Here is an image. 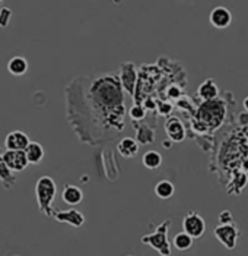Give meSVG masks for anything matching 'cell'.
Returning <instances> with one entry per match:
<instances>
[{"mask_svg":"<svg viewBox=\"0 0 248 256\" xmlns=\"http://www.w3.org/2000/svg\"><path fill=\"white\" fill-rule=\"evenodd\" d=\"M123 86L120 78L113 75H104L96 78L91 88L89 94L98 110L104 112L107 118L118 110V106H123Z\"/></svg>","mask_w":248,"mask_h":256,"instance_id":"6da1fadb","label":"cell"},{"mask_svg":"<svg viewBox=\"0 0 248 256\" xmlns=\"http://www.w3.org/2000/svg\"><path fill=\"white\" fill-rule=\"evenodd\" d=\"M57 194V186L56 182L50 176H42L35 183V198L38 204V210L47 217L54 216L53 210V202L56 199Z\"/></svg>","mask_w":248,"mask_h":256,"instance_id":"7a4b0ae2","label":"cell"},{"mask_svg":"<svg viewBox=\"0 0 248 256\" xmlns=\"http://www.w3.org/2000/svg\"><path fill=\"white\" fill-rule=\"evenodd\" d=\"M171 227V220H165L161 226H158L156 232L146 234L140 238L143 244L151 246L161 256H171V244L168 240V230Z\"/></svg>","mask_w":248,"mask_h":256,"instance_id":"3957f363","label":"cell"},{"mask_svg":"<svg viewBox=\"0 0 248 256\" xmlns=\"http://www.w3.org/2000/svg\"><path fill=\"white\" fill-rule=\"evenodd\" d=\"M199 120H202L206 126L219 128L222 120L225 118V104H222V100L216 98L212 101H203V104L199 108Z\"/></svg>","mask_w":248,"mask_h":256,"instance_id":"277c9868","label":"cell"},{"mask_svg":"<svg viewBox=\"0 0 248 256\" xmlns=\"http://www.w3.org/2000/svg\"><path fill=\"white\" fill-rule=\"evenodd\" d=\"M215 236L228 250H232V249L237 248L240 230L237 228V226L234 222L232 224H219L215 228Z\"/></svg>","mask_w":248,"mask_h":256,"instance_id":"5b68a950","label":"cell"},{"mask_svg":"<svg viewBox=\"0 0 248 256\" xmlns=\"http://www.w3.org/2000/svg\"><path fill=\"white\" fill-rule=\"evenodd\" d=\"M183 230L189 233L193 238H200L206 232V222L200 214L191 211L183 220Z\"/></svg>","mask_w":248,"mask_h":256,"instance_id":"8992f818","label":"cell"},{"mask_svg":"<svg viewBox=\"0 0 248 256\" xmlns=\"http://www.w3.org/2000/svg\"><path fill=\"white\" fill-rule=\"evenodd\" d=\"M4 162L7 164V167L13 172V173H20L23 172L29 161L26 158L25 151H15V150H4V152H1Z\"/></svg>","mask_w":248,"mask_h":256,"instance_id":"52a82bcc","label":"cell"},{"mask_svg":"<svg viewBox=\"0 0 248 256\" xmlns=\"http://www.w3.org/2000/svg\"><path fill=\"white\" fill-rule=\"evenodd\" d=\"M136 80H137V74H136V68L133 63H123L120 69V82H121L123 90L129 92L130 96L134 94Z\"/></svg>","mask_w":248,"mask_h":256,"instance_id":"ba28073f","label":"cell"},{"mask_svg":"<svg viewBox=\"0 0 248 256\" xmlns=\"http://www.w3.org/2000/svg\"><path fill=\"white\" fill-rule=\"evenodd\" d=\"M31 140L28 135L22 130H13L6 135L4 138V148L6 150H15V151H25Z\"/></svg>","mask_w":248,"mask_h":256,"instance_id":"9c48e42d","label":"cell"},{"mask_svg":"<svg viewBox=\"0 0 248 256\" xmlns=\"http://www.w3.org/2000/svg\"><path fill=\"white\" fill-rule=\"evenodd\" d=\"M209 20L213 28L216 30H225L228 28L232 22V14L229 12V9L224 6H216L209 15Z\"/></svg>","mask_w":248,"mask_h":256,"instance_id":"30bf717a","label":"cell"},{"mask_svg":"<svg viewBox=\"0 0 248 256\" xmlns=\"http://www.w3.org/2000/svg\"><path fill=\"white\" fill-rule=\"evenodd\" d=\"M53 218L58 221V222H66L72 227H82L83 222H85V217L82 212H79L77 210H67V211H54V216Z\"/></svg>","mask_w":248,"mask_h":256,"instance_id":"8fae6325","label":"cell"},{"mask_svg":"<svg viewBox=\"0 0 248 256\" xmlns=\"http://www.w3.org/2000/svg\"><path fill=\"white\" fill-rule=\"evenodd\" d=\"M165 132L172 142H183L186 139V128L178 118H170L165 122Z\"/></svg>","mask_w":248,"mask_h":256,"instance_id":"7c38bea8","label":"cell"},{"mask_svg":"<svg viewBox=\"0 0 248 256\" xmlns=\"http://www.w3.org/2000/svg\"><path fill=\"white\" fill-rule=\"evenodd\" d=\"M61 199L64 204L70 206H76L83 200V192L80 190V188H77L75 184H66L61 192Z\"/></svg>","mask_w":248,"mask_h":256,"instance_id":"4fadbf2b","label":"cell"},{"mask_svg":"<svg viewBox=\"0 0 248 256\" xmlns=\"http://www.w3.org/2000/svg\"><path fill=\"white\" fill-rule=\"evenodd\" d=\"M197 96L202 101H212V100L218 98L219 96V88L216 85L215 80L206 79L203 84H200V86L197 88Z\"/></svg>","mask_w":248,"mask_h":256,"instance_id":"5bb4252c","label":"cell"},{"mask_svg":"<svg viewBox=\"0 0 248 256\" xmlns=\"http://www.w3.org/2000/svg\"><path fill=\"white\" fill-rule=\"evenodd\" d=\"M117 150H118L121 157L134 158L139 154V142L136 139L126 136L118 142Z\"/></svg>","mask_w":248,"mask_h":256,"instance_id":"9a60e30c","label":"cell"},{"mask_svg":"<svg viewBox=\"0 0 248 256\" xmlns=\"http://www.w3.org/2000/svg\"><path fill=\"white\" fill-rule=\"evenodd\" d=\"M7 70L13 76H22L28 72V60L22 56H15L7 62Z\"/></svg>","mask_w":248,"mask_h":256,"instance_id":"2e32d148","label":"cell"},{"mask_svg":"<svg viewBox=\"0 0 248 256\" xmlns=\"http://www.w3.org/2000/svg\"><path fill=\"white\" fill-rule=\"evenodd\" d=\"M0 182L3 183L4 189H10L16 183V178H15L13 172L7 167L1 154H0Z\"/></svg>","mask_w":248,"mask_h":256,"instance_id":"e0dca14e","label":"cell"},{"mask_svg":"<svg viewBox=\"0 0 248 256\" xmlns=\"http://www.w3.org/2000/svg\"><path fill=\"white\" fill-rule=\"evenodd\" d=\"M25 154H26V158H28L29 164L37 166L44 158V148L38 142H31L28 145V148L25 150Z\"/></svg>","mask_w":248,"mask_h":256,"instance_id":"ac0fdd59","label":"cell"},{"mask_svg":"<svg viewBox=\"0 0 248 256\" xmlns=\"http://www.w3.org/2000/svg\"><path fill=\"white\" fill-rule=\"evenodd\" d=\"M175 194V186L170 180H161L155 186V195L159 199H170Z\"/></svg>","mask_w":248,"mask_h":256,"instance_id":"d6986e66","label":"cell"},{"mask_svg":"<svg viewBox=\"0 0 248 256\" xmlns=\"http://www.w3.org/2000/svg\"><path fill=\"white\" fill-rule=\"evenodd\" d=\"M142 162L148 170H156L162 166V156L158 151L151 150V151L145 152V156L142 158Z\"/></svg>","mask_w":248,"mask_h":256,"instance_id":"ffe728a7","label":"cell"},{"mask_svg":"<svg viewBox=\"0 0 248 256\" xmlns=\"http://www.w3.org/2000/svg\"><path fill=\"white\" fill-rule=\"evenodd\" d=\"M193 240H194V238H193L189 233L181 232V233H177V234H175L174 240H172V244H174V248H175L177 250L184 252V250H189L191 246H193Z\"/></svg>","mask_w":248,"mask_h":256,"instance_id":"44dd1931","label":"cell"},{"mask_svg":"<svg viewBox=\"0 0 248 256\" xmlns=\"http://www.w3.org/2000/svg\"><path fill=\"white\" fill-rule=\"evenodd\" d=\"M137 140L143 145L152 144L155 140V134L148 124H142V128H137Z\"/></svg>","mask_w":248,"mask_h":256,"instance_id":"7402d4cb","label":"cell"},{"mask_svg":"<svg viewBox=\"0 0 248 256\" xmlns=\"http://www.w3.org/2000/svg\"><path fill=\"white\" fill-rule=\"evenodd\" d=\"M12 20V9L10 8H1L0 9V28H7Z\"/></svg>","mask_w":248,"mask_h":256,"instance_id":"603a6c76","label":"cell"},{"mask_svg":"<svg viewBox=\"0 0 248 256\" xmlns=\"http://www.w3.org/2000/svg\"><path fill=\"white\" fill-rule=\"evenodd\" d=\"M129 116H130V118L134 120V122H139V120H143V118H145L146 113H145V108H143L142 106L134 104L133 107L129 110Z\"/></svg>","mask_w":248,"mask_h":256,"instance_id":"cb8c5ba5","label":"cell"},{"mask_svg":"<svg viewBox=\"0 0 248 256\" xmlns=\"http://www.w3.org/2000/svg\"><path fill=\"white\" fill-rule=\"evenodd\" d=\"M234 222V217L231 214V211H224L219 214V224H232Z\"/></svg>","mask_w":248,"mask_h":256,"instance_id":"d4e9b609","label":"cell"},{"mask_svg":"<svg viewBox=\"0 0 248 256\" xmlns=\"http://www.w3.org/2000/svg\"><path fill=\"white\" fill-rule=\"evenodd\" d=\"M172 108H174V106H172L171 102H167V101H165V102H161V104H159L158 112H159L162 116H168L172 112Z\"/></svg>","mask_w":248,"mask_h":256,"instance_id":"484cf974","label":"cell"},{"mask_svg":"<svg viewBox=\"0 0 248 256\" xmlns=\"http://www.w3.org/2000/svg\"><path fill=\"white\" fill-rule=\"evenodd\" d=\"M180 96H181V90L177 88V86H171V88L168 90V92H167V97L171 100H178L180 98Z\"/></svg>","mask_w":248,"mask_h":256,"instance_id":"4316f807","label":"cell"},{"mask_svg":"<svg viewBox=\"0 0 248 256\" xmlns=\"http://www.w3.org/2000/svg\"><path fill=\"white\" fill-rule=\"evenodd\" d=\"M241 167H243V172H244V174H246V176H247V178H248V158H246V160L243 161Z\"/></svg>","mask_w":248,"mask_h":256,"instance_id":"83f0119b","label":"cell"},{"mask_svg":"<svg viewBox=\"0 0 248 256\" xmlns=\"http://www.w3.org/2000/svg\"><path fill=\"white\" fill-rule=\"evenodd\" d=\"M171 139L168 138V140H167V142H165V140H164V142H162V145H164V146H167V148H168V150H170V148H171Z\"/></svg>","mask_w":248,"mask_h":256,"instance_id":"f1b7e54d","label":"cell"},{"mask_svg":"<svg viewBox=\"0 0 248 256\" xmlns=\"http://www.w3.org/2000/svg\"><path fill=\"white\" fill-rule=\"evenodd\" d=\"M243 104H244V108L248 112V97H246V100H244V102H243Z\"/></svg>","mask_w":248,"mask_h":256,"instance_id":"f546056e","label":"cell"},{"mask_svg":"<svg viewBox=\"0 0 248 256\" xmlns=\"http://www.w3.org/2000/svg\"><path fill=\"white\" fill-rule=\"evenodd\" d=\"M0 4H1V0H0Z\"/></svg>","mask_w":248,"mask_h":256,"instance_id":"4dcf8cb0","label":"cell"},{"mask_svg":"<svg viewBox=\"0 0 248 256\" xmlns=\"http://www.w3.org/2000/svg\"><path fill=\"white\" fill-rule=\"evenodd\" d=\"M127 256H133V255H127Z\"/></svg>","mask_w":248,"mask_h":256,"instance_id":"1f68e13d","label":"cell"},{"mask_svg":"<svg viewBox=\"0 0 248 256\" xmlns=\"http://www.w3.org/2000/svg\"><path fill=\"white\" fill-rule=\"evenodd\" d=\"M247 144H248V139H247Z\"/></svg>","mask_w":248,"mask_h":256,"instance_id":"d6a6232c","label":"cell"}]
</instances>
